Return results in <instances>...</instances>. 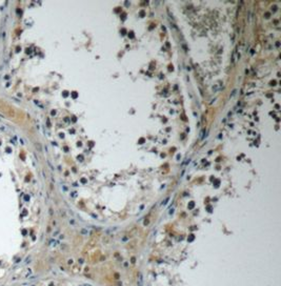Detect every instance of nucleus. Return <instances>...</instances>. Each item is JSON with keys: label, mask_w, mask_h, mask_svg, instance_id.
Returning a JSON list of instances; mask_svg holds the SVG:
<instances>
[{"label": "nucleus", "mask_w": 281, "mask_h": 286, "mask_svg": "<svg viewBox=\"0 0 281 286\" xmlns=\"http://www.w3.org/2000/svg\"><path fill=\"white\" fill-rule=\"evenodd\" d=\"M236 93H237V90H234V91H233V93L231 94V98H233V97L236 95Z\"/></svg>", "instance_id": "obj_1"}]
</instances>
